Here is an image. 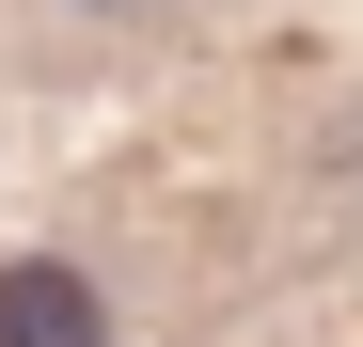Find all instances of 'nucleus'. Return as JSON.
Segmentation results:
<instances>
[{"mask_svg":"<svg viewBox=\"0 0 363 347\" xmlns=\"http://www.w3.org/2000/svg\"><path fill=\"white\" fill-rule=\"evenodd\" d=\"M0 347H95V284L48 268V253H16L0 268Z\"/></svg>","mask_w":363,"mask_h":347,"instance_id":"f257e3e1","label":"nucleus"}]
</instances>
